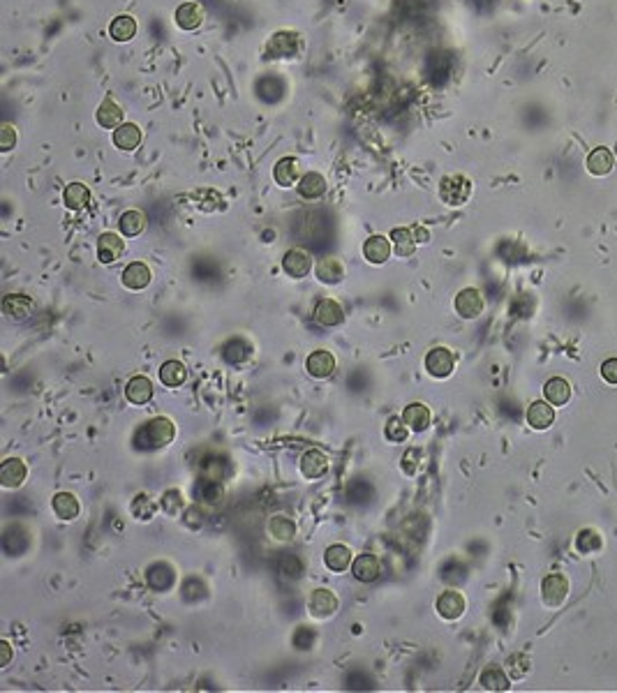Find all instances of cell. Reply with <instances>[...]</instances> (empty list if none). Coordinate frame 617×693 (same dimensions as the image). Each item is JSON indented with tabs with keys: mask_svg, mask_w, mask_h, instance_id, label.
I'll list each match as a JSON object with an SVG mask.
<instances>
[{
	"mask_svg": "<svg viewBox=\"0 0 617 693\" xmlns=\"http://www.w3.org/2000/svg\"><path fill=\"white\" fill-rule=\"evenodd\" d=\"M173 435H176V428L169 419H157L148 421L146 425H141L135 435V444L137 448H162L166 444H171Z\"/></svg>",
	"mask_w": 617,
	"mask_h": 693,
	"instance_id": "cell-1",
	"label": "cell"
},
{
	"mask_svg": "<svg viewBox=\"0 0 617 693\" xmlns=\"http://www.w3.org/2000/svg\"><path fill=\"white\" fill-rule=\"evenodd\" d=\"M472 195V183L465 176H446L439 183V197L448 206H463Z\"/></svg>",
	"mask_w": 617,
	"mask_h": 693,
	"instance_id": "cell-2",
	"label": "cell"
},
{
	"mask_svg": "<svg viewBox=\"0 0 617 693\" xmlns=\"http://www.w3.org/2000/svg\"><path fill=\"white\" fill-rule=\"evenodd\" d=\"M569 596V580L562 573H550L541 582V599L548 608H560Z\"/></svg>",
	"mask_w": 617,
	"mask_h": 693,
	"instance_id": "cell-3",
	"label": "cell"
},
{
	"mask_svg": "<svg viewBox=\"0 0 617 693\" xmlns=\"http://www.w3.org/2000/svg\"><path fill=\"white\" fill-rule=\"evenodd\" d=\"M453 365H456V358L446 347L430 349L428 356H425V370L437 379H446L448 374L453 372Z\"/></svg>",
	"mask_w": 617,
	"mask_h": 693,
	"instance_id": "cell-4",
	"label": "cell"
},
{
	"mask_svg": "<svg viewBox=\"0 0 617 693\" xmlns=\"http://www.w3.org/2000/svg\"><path fill=\"white\" fill-rule=\"evenodd\" d=\"M298 51V35L296 32H287V30H280L269 39L266 44V54L271 58H291L296 56Z\"/></svg>",
	"mask_w": 617,
	"mask_h": 693,
	"instance_id": "cell-5",
	"label": "cell"
},
{
	"mask_svg": "<svg viewBox=\"0 0 617 693\" xmlns=\"http://www.w3.org/2000/svg\"><path fill=\"white\" fill-rule=\"evenodd\" d=\"M483 296L477 289H463L460 294L456 296V312L463 317V319H477L483 312Z\"/></svg>",
	"mask_w": 617,
	"mask_h": 693,
	"instance_id": "cell-6",
	"label": "cell"
},
{
	"mask_svg": "<svg viewBox=\"0 0 617 693\" xmlns=\"http://www.w3.org/2000/svg\"><path fill=\"white\" fill-rule=\"evenodd\" d=\"M282 269H285L287 275H291V278H296V280L305 278V275L312 271V257L301 247H291L285 254V259H282Z\"/></svg>",
	"mask_w": 617,
	"mask_h": 693,
	"instance_id": "cell-7",
	"label": "cell"
},
{
	"mask_svg": "<svg viewBox=\"0 0 617 693\" xmlns=\"http://www.w3.org/2000/svg\"><path fill=\"white\" fill-rule=\"evenodd\" d=\"M314 321L319 324V326H338V324H343L345 319V312H343V307H340L338 300H333V298H322L319 303L314 305Z\"/></svg>",
	"mask_w": 617,
	"mask_h": 693,
	"instance_id": "cell-8",
	"label": "cell"
},
{
	"mask_svg": "<svg viewBox=\"0 0 617 693\" xmlns=\"http://www.w3.org/2000/svg\"><path fill=\"white\" fill-rule=\"evenodd\" d=\"M123 252H125V243H123V238L118 236V233L106 231V233L99 236V240H97V259L102 264L118 262V259L123 257Z\"/></svg>",
	"mask_w": 617,
	"mask_h": 693,
	"instance_id": "cell-9",
	"label": "cell"
},
{
	"mask_svg": "<svg viewBox=\"0 0 617 693\" xmlns=\"http://www.w3.org/2000/svg\"><path fill=\"white\" fill-rule=\"evenodd\" d=\"M307 608H310V613L314 617L326 620V617H331L338 611V599L329 589H314L310 594V601H307Z\"/></svg>",
	"mask_w": 617,
	"mask_h": 693,
	"instance_id": "cell-10",
	"label": "cell"
},
{
	"mask_svg": "<svg viewBox=\"0 0 617 693\" xmlns=\"http://www.w3.org/2000/svg\"><path fill=\"white\" fill-rule=\"evenodd\" d=\"M305 367H307V372H310L312 377H317V379L331 377L333 370H336V358H333V354L326 352V349H317V352H312L310 356H307Z\"/></svg>",
	"mask_w": 617,
	"mask_h": 693,
	"instance_id": "cell-11",
	"label": "cell"
},
{
	"mask_svg": "<svg viewBox=\"0 0 617 693\" xmlns=\"http://www.w3.org/2000/svg\"><path fill=\"white\" fill-rule=\"evenodd\" d=\"M379 571H381V566H379V559L370 555V553H363V555H358L354 562H352V573H354V578L356 580H361V582H372V580H377L379 578Z\"/></svg>",
	"mask_w": 617,
	"mask_h": 693,
	"instance_id": "cell-12",
	"label": "cell"
},
{
	"mask_svg": "<svg viewBox=\"0 0 617 693\" xmlns=\"http://www.w3.org/2000/svg\"><path fill=\"white\" fill-rule=\"evenodd\" d=\"M437 613H439V617H444V620H458V617L465 613V599L460 591L448 589L444 594H439Z\"/></svg>",
	"mask_w": 617,
	"mask_h": 693,
	"instance_id": "cell-13",
	"label": "cell"
},
{
	"mask_svg": "<svg viewBox=\"0 0 617 693\" xmlns=\"http://www.w3.org/2000/svg\"><path fill=\"white\" fill-rule=\"evenodd\" d=\"M26 476H28L26 462L19 460V458H10V460H5L3 467H0V483L5 488H19L26 481Z\"/></svg>",
	"mask_w": 617,
	"mask_h": 693,
	"instance_id": "cell-14",
	"label": "cell"
},
{
	"mask_svg": "<svg viewBox=\"0 0 617 693\" xmlns=\"http://www.w3.org/2000/svg\"><path fill=\"white\" fill-rule=\"evenodd\" d=\"M151 269H148L146 264H141V262H135V264H130L128 269L123 271V285L132 289V291H139V289H146L148 285H151Z\"/></svg>",
	"mask_w": 617,
	"mask_h": 693,
	"instance_id": "cell-15",
	"label": "cell"
},
{
	"mask_svg": "<svg viewBox=\"0 0 617 693\" xmlns=\"http://www.w3.org/2000/svg\"><path fill=\"white\" fill-rule=\"evenodd\" d=\"M32 300L28 296H19V294H10L3 300V312L10 317L12 321H23L32 314Z\"/></svg>",
	"mask_w": 617,
	"mask_h": 693,
	"instance_id": "cell-16",
	"label": "cell"
},
{
	"mask_svg": "<svg viewBox=\"0 0 617 693\" xmlns=\"http://www.w3.org/2000/svg\"><path fill=\"white\" fill-rule=\"evenodd\" d=\"M527 423L532 425L534 430H548L550 425L555 423V409L550 403H532L527 409Z\"/></svg>",
	"mask_w": 617,
	"mask_h": 693,
	"instance_id": "cell-17",
	"label": "cell"
},
{
	"mask_svg": "<svg viewBox=\"0 0 617 693\" xmlns=\"http://www.w3.org/2000/svg\"><path fill=\"white\" fill-rule=\"evenodd\" d=\"M301 472H303L305 479H319V476H324L329 472L326 455H324L322 450H317V448L305 450L303 458H301Z\"/></svg>",
	"mask_w": 617,
	"mask_h": 693,
	"instance_id": "cell-18",
	"label": "cell"
},
{
	"mask_svg": "<svg viewBox=\"0 0 617 693\" xmlns=\"http://www.w3.org/2000/svg\"><path fill=\"white\" fill-rule=\"evenodd\" d=\"M403 421L407 423V428L414 432H423L430 428V409L421 405V403H412L405 407L403 412Z\"/></svg>",
	"mask_w": 617,
	"mask_h": 693,
	"instance_id": "cell-19",
	"label": "cell"
},
{
	"mask_svg": "<svg viewBox=\"0 0 617 693\" xmlns=\"http://www.w3.org/2000/svg\"><path fill=\"white\" fill-rule=\"evenodd\" d=\"M125 398L130 400L132 405H146L148 400L153 398V384L148 377H132L125 386Z\"/></svg>",
	"mask_w": 617,
	"mask_h": 693,
	"instance_id": "cell-20",
	"label": "cell"
},
{
	"mask_svg": "<svg viewBox=\"0 0 617 693\" xmlns=\"http://www.w3.org/2000/svg\"><path fill=\"white\" fill-rule=\"evenodd\" d=\"M204 7L199 3H183L176 10V23L183 30H195L204 23Z\"/></svg>",
	"mask_w": 617,
	"mask_h": 693,
	"instance_id": "cell-21",
	"label": "cell"
},
{
	"mask_svg": "<svg viewBox=\"0 0 617 693\" xmlns=\"http://www.w3.org/2000/svg\"><path fill=\"white\" fill-rule=\"evenodd\" d=\"M298 176H301V166H298V162L294 160V157H282V160L275 164V169H273L275 183L282 185V188L296 185Z\"/></svg>",
	"mask_w": 617,
	"mask_h": 693,
	"instance_id": "cell-22",
	"label": "cell"
},
{
	"mask_svg": "<svg viewBox=\"0 0 617 693\" xmlns=\"http://www.w3.org/2000/svg\"><path fill=\"white\" fill-rule=\"evenodd\" d=\"M317 278L326 285H338L340 280L345 278V266L338 257H324L317 264Z\"/></svg>",
	"mask_w": 617,
	"mask_h": 693,
	"instance_id": "cell-23",
	"label": "cell"
},
{
	"mask_svg": "<svg viewBox=\"0 0 617 693\" xmlns=\"http://www.w3.org/2000/svg\"><path fill=\"white\" fill-rule=\"evenodd\" d=\"M363 254L370 264H384L391 257V240L386 236H370L363 243Z\"/></svg>",
	"mask_w": 617,
	"mask_h": 693,
	"instance_id": "cell-24",
	"label": "cell"
},
{
	"mask_svg": "<svg viewBox=\"0 0 617 693\" xmlns=\"http://www.w3.org/2000/svg\"><path fill=\"white\" fill-rule=\"evenodd\" d=\"M544 393L553 407H564L571 400V384L562 377H553V379H548Z\"/></svg>",
	"mask_w": 617,
	"mask_h": 693,
	"instance_id": "cell-25",
	"label": "cell"
},
{
	"mask_svg": "<svg viewBox=\"0 0 617 693\" xmlns=\"http://www.w3.org/2000/svg\"><path fill=\"white\" fill-rule=\"evenodd\" d=\"M615 166V157L608 148H594L587 155V171L592 176H606Z\"/></svg>",
	"mask_w": 617,
	"mask_h": 693,
	"instance_id": "cell-26",
	"label": "cell"
},
{
	"mask_svg": "<svg viewBox=\"0 0 617 693\" xmlns=\"http://www.w3.org/2000/svg\"><path fill=\"white\" fill-rule=\"evenodd\" d=\"M114 144L121 150H135L141 144V130L135 123H123L114 130Z\"/></svg>",
	"mask_w": 617,
	"mask_h": 693,
	"instance_id": "cell-27",
	"label": "cell"
},
{
	"mask_svg": "<svg viewBox=\"0 0 617 693\" xmlns=\"http://www.w3.org/2000/svg\"><path fill=\"white\" fill-rule=\"evenodd\" d=\"M51 508L61 520H74L79 515V499L72 492H58L51 499Z\"/></svg>",
	"mask_w": 617,
	"mask_h": 693,
	"instance_id": "cell-28",
	"label": "cell"
},
{
	"mask_svg": "<svg viewBox=\"0 0 617 693\" xmlns=\"http://www.w3.org/2000/svg\"><path fill=\"white\" fill-rule=\"evenodd\" d=\"M97 123L102 125V128H106V130L121 128V123H123V109L114 102L111 97H106L104 102L99 104V109H97Z\"/></svg>",
	"mask_w": 617,
	"mask_h": 693,
	"instance_id": "cell-29",
	"label": "cell"
},
{
	"mask_svg": "<svg viewBox=\"0 0 617 693\" xmlns=\"http://www.w3.org/2000/svg\"><path fill=\"white\" fill-rule=\"evenodd\" d=\"M324 564L329 566L331 571H347L349 569V564H352V550H349L347 546H331L326 550V555H324Z\"/></svg>",
	"mask_w": 617,
	"mask_h": 693,
	"instance_id": "cell-30",
	"label": "cell"
},
{
	"mask_svg": "<svg viewBox=\"0 0 617 693\" xmlns=\"http://www.w3.org/2000/svg\"><path fill=\"white\" fill-rule=\"evenodd\" d=\"M65 206L72 208V211H81V208H86L88 202H90V190L83 185V183H70L68 188H65Z\"/></svg>",
	"mask_w": 617,
	"mask_h": 693,
	"instance_id": "cell-31",
	"label": "cell"
},
{
	"mask_svg": "<svg viewBox=\"0 0 617 693\" xmlns=\"http://www.w3.org/2000/svg\"><path fill=\"white\" fill-rule=\"evenodd\" d=\"M146 580H148V587H151V589L164 591L166 587H171L173 571L166 564H153L151 569H148V573H146Z\"/></svg>",
	"mask_w": 617,
	"mask_h": 693,
	"instance_id": "cell-32",
	"label": "cell"
},
{
	"mask_svg": "<svg viewBox=\"0 0 617 693\" xmlns=\"http://www.w3.org/2000/svg\"><path fill=\"white\" fill-rule=\"evenodd\" d=\"M298 192H301L305 199H319L324 192H326V180H324L322 173L310 171L298 180Z\"/></svg>",
	"mask_w": 617,
	"mask_h": 693,
	"instance_id": "cell-33",
	"label": "cell"
},
{
	"mask_svg": "<svg viewBox=\"0 0 617 693\" xmlns=\"http://www.w3.org/2000/svg\"><path fill=\"white\" fill-rule=\"evenodd\" d=\"M135 32H137V21L132 19L130 14L116 16V19L111 21V26H109V35L116 42H128V39L135 37Z\"/></svg>",
	"mask_w": 617,
	"mask_h": 693,
	"instance_id": "cell-34",
	"label": "cell"
},
{
	"mask_svg": "<svg viewBox=\"0 0 617 693\" xmlns=\"http://www.w3.org/2000/svg\"><path fill=\"white\" fill-rule=\"evenodd\" d=\"M118 227L123 236H139L146 229V215L141 211H125L118 220Z\"/></svg>",
	"mask_w": 617,
	"mask_h": 693,
	"instance_id": "cell-35",
	"label": "cell"
},
{
	"mask_svg": "<svg viewBox=\"0 0 617 693\" xmlns=\"http://www.w3.org/2000/svg\"><path fill=\"white\" fill-rule=\"evenodd\" d=\"M252 354V347L248 345L245 340H240V338H233L229 340L227 345L222 347V356H224V361H229L233 365H238V363H243L248 361V356Z\"/></svg>",
	"mask_w": 617,
	"mask_h": 693,
	"instance_id": "cell-36",
	"label": "cell"
},
{
	"mask_svg": "<svg viewBox=\"0 0 617 693\" xmlns=\"http://www.w3.org/2000/svg\"><path fill=\"white\" fill-rule=\"evenodd\" d=\"M185 377H188L185 365H183L181 361H166L160 367V379H162L164 386H169V388L181 386V384L185 381Z\"/></svg>",
	"mask_w": 617,
	"mask_h": 693,
	"instance_id": "cell-37",
	"label": "cell"
},
{
	"mask_svg": "<svg viewBox=\"0 0 617 693\" xmlns=\"http://www.w3.org/2000/svg\"><path fill=\"white\" fill-rule=\"evenodd\" d=\"M481 687L488 689V691H506L511 684H508V677L504 675L502 668L490 666L481 673Z\"/></svg>",
	"mask_w": 617,
	"mask_h": 693,
	"instance_id": "cell-38",
	"label": "cell"
},
{
	"mask_svg": "<svg viewBox=\"0 0 617 693\" xmlns=\"http://www.w3.org/2000/svg\"><path fill=\"white\" fill-rule=\"evenodd\" d=\"M391 240H393L396 252H398L400 257H412V254H414V250H416V238H414V231H412V229H405V227L393 229V231H391Z\"/></svg>",
	"mask_w": 617,
	"mask_h": 693,
	"instance_id": "cell-39",
	"label": "cell"
},
{
	"mask_svg": "<svg viewBox=\"0 0 617 693\" xmlns=\"http://www.w3.org/2000/svg\"><path fill=\"white\" fill-rule=\"evenodd\" d=\"M269 532H271V536L275 541H289V539H294L296 525L285 515H273L271 522H269Z\"/></svg>",
	"mask_w": 617,
	"mask_h": 693,
	"instance_id": "cell-40",
	"label": "cell"
},
{
	"mask_svg": "<svg viewBox=\"0 0 617 693\" xmlns=\"http://www.w3.org/2000/svg\"><path fill=\"white\" fill-rule=\"evenodd\" d=\"M601 546H604L601 534L594 532V529H582L576 536V548H578V553H582V555L597 553V550H601Z\"/></svg>",
	"mask_w": 617,
	"mask_h": 693,
	"instance_id": "cell-41",
	"label": "cell"
},
{
	"mask_svg": "<svg viewBox=\"0 0 617 693\" xmlns=\"http://www.w3.org/2000/svg\"><path fill=\"white\" fill-rule=\"evenodd\" d=\"M197 495H199V499H204V502L215 504V502H220V499L224 497V488H222V483H220V481L202 479V481H199Z\"/></svg>",
	"mask_w": 617,
	"mask_h": 693,
	"instance_id": "cell-42",
	"label": "cell"
},
{
	"mask_svg": "<svg viewBox=\"0 0 617 693\" xmlns=\"http://www.w3.org/2000/svg\"><path fill=\"white\" fill-rule=\"evenodd\" d=\"M386 437L391 441H405L407 435H410V428H407V423L403 419H398V416H393V419H389L386 423Z\"/></svg>",
	"mask_w": 617,
	"mask_h": 693,
	"instance_id": "cell-43",
	"label": "cell"
},
{
	"mask_svg": "<svg viewBox=\"0 0 617 693\" xmlns=\"http://www.w3.org/2000/svg\"><path fill=\"white\" fill-rule=\"evenodd\" d=\"M162 508L169 515H176L181 513L183 508H185V502H183V495L178 490H169V492H164L162 495Z\"/></svg>",
	"mask_w": 617,
	"mask_h": 693,
	"instance_id": "cell-44",
	"label": "cell"
},
{
	"mask_svg": "<svg viewBox=\"0 0 617 693\" xmlns=\"http://www.w3.org/2000/svg\"><path fill=\"white\" fill-rule=\"evenodd\" d=\"M132 513H135L139 520H151L155 513V506L146 495H139L135 502H132Z\"/></svg>",
	"mask_w": 617,
	"mask_h": 693,
	"instance_id": "cell-45",
	"label": "cell"
},
{
	"mask_svg": "<svg viewBox=\"0 0 617 693\" xmlns=\"http://www.w3.org/2000/svg\"><path fill=\"white\" fill-rule=\"evenodd\" d=\"M202 474H204V479H213V481H222L224 479V460H220V458H211V460H206L202 465Z\"/></svg>",
	"mask_w": 617,
	"mask_h": 693,
	"instance_id": "cell-46",
	"label": "cell"
},
{
	"mask_svg": "<svg viewBox=\"0 0 617 693\" xmlns=\"http://www.w3.org/2000/svg\"><path fill=\"white\" fill-rule=\"evenodd\" d=\"M314 640H317V633L312 629H307V626H301L294 636V645L298 649H310L314 645Z\"/></svg>",
	"mask_w": 617,
	"mask_h": 693,
	"instance_id": "cell-47",
	"label": "cell"
},
{
	"mask_svg": "<svg viewBox=\"0 0 617 693\" xmlns=\"http://www.w3.org/2000/svg\"><path fill=\"white\" fill-rule=\"evenodd\" d=\"M280 569H282V573H287L289 578H298V575L303 573V566H301V562H298L296 557H291V555H285V557H282V562H280Z\"/></svg>",
	"mask_w": 617,
	"mask_h": 693,
	"instance_id": "cell-48",
	"label": "cell"
},
{
	"mask_svg": "<svg viewBox=\"0 0 617 693\" xmlns=\"http://www.w3.org/2000/svg\"><path fill=\"white\" fill-rule=\"evenodd\" d=\"M14 144H16V130L12 128V125H3V128H0V150H5V153H7V150H12L14 148Z\"/></svg>",
	"mask_w": 617,
	"mask_h": 693,
	"instance_id": "cell-49",
	"label": "cell"
},
{
	"mask_svg": "<svg viewBox=\"0 0 617 693\" xmlns=\"http://www.w3.org/2000/svg\"><path fill=\"white\" fill-rule=\"evenodd\" d=\"M601 377L608 384L617 386V358H608V361H604V365H601Z\"/></svg>",
	"mask_w": 617,
	"mask_h": 693,
	"instance_id": "cell-50",
	"label": "cell"
},
{
	"mask_svg": "<svg viewBox=\"0 0 617 693\" xmlns=\"http://www.w3.org/2000/svg\"><path fill=\"white\" fill-rule=\"evenodd\" d=\"M0 652H3V658H0V666H10V661H12V647H10V642H0Z\"/></svg>",
	"mask_w": 617,
	"mask_h": 693,
	"instance_id": "cell-51",
	"label": "cell"
},
{
	"mask_svg": "<svg viewBox=\"0 0 617 693\" xmlns=\"http://www.w3.org/2000/svg\"><path fill=\"white\" fill-rule=\"evenodd\" d=\"M414 238H416V243H428L430 240V231L425 229V227H414Z\"/></svg>",
	"mask_w": 617,
	"mask_h": 693,
	"instance_id": "cell-52",
	"label": "cell"
}]
</instances>
